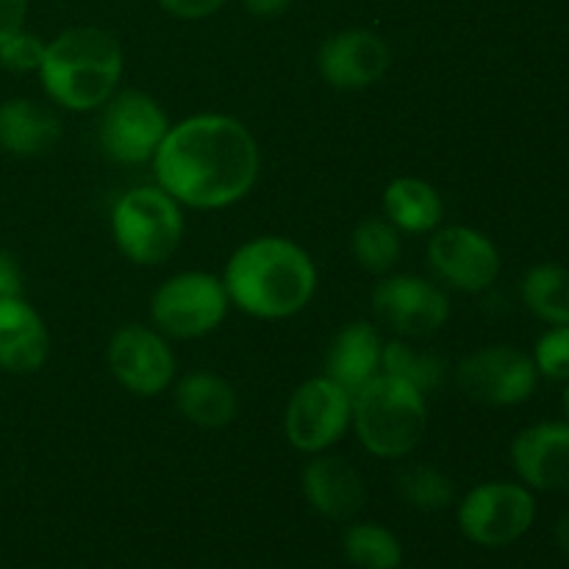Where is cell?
<instances>
[{"mask_svg":"<svg viewBox=\"0 0 569 569\" xmlns=\"http://www.w3.org/2000/svg\"><path fill=\"white\" fill-rule=\"evenodd\" d=\"M150 164L159 187L178 203L220 211L253 192L261 148L242 120L203 111L172 122Z\"/></svg>","mask_w":569,"mask_h":569,"instance_id":"obj_1","label":"cell"},{"mask_svg":"<svg viewBox=\"0 0 569 569\" xmlns=\"http://www.w3.org/2000/svg\"><path fill=\"white\" fill-rule=\"evenodd\" d=\"M317 267L303 244L287 237H256L228 259L222 283L231 306L256 320H289L311 303Z\"/></svg>","mask_w":569,"mask_h":569,"instance_id":"obj_2","label":"cell"},{"mask_svg":"<svg viewBox=\"0 0 569 569\" xmlns=\"http://www.w3.org/2000/svg\"><path fill=\"white\" fill-rule=\"evenodd\" d=\"M126 53L120 39L100 26H72L44 44L39 78L56 106L94 111L120 89Z\"/></svg>","mask_w":569,"mask_h":569,"instance_id":"obj_3","label":"cell"},{"mask_svg":"<svg viewBox=\"0 0 569 569\" xmlns=\"http://www.w3.org/2000/svg\"><path fill=\"white\" fill-rule=\"evenodd\" d=\"M350 426L370 456L406 459L428 431V398L411 383L381 372L353 395Z\"/></svg>","mask_w":569,"mask_h":569,"instance_id":"obj_4","label":"cell"},{"mask_svg":"<svg viewBox=\"0 0 569 569\" xmlns=\"http://www.w3.org/2000/svg\"><path fill=\"white\" fill-rule=\"evenodd\" d=\"M183 206L159 183L133 187L111 206V237L139 267L164 264L183 239Z\"/></svg>","mask_w":569,"mask_h":569,"instance_id":"obj_5","label":"cell"},{"mask_svg":"<svg viewBox=\"0 0 569 569\" xmlns=\"http://www.w3.org/2000/svg\"><path fill=\"white\" fill-rule=\"evenodd\" d=\"M231 298L214 272L187 270L159 283L150 298V320L164 337L200 339L222 326Z\"/></svg>","mask_w":569,"mask_h":569,"instance_id":"obj_6","label":"cell"},{"mask_svg":"<svg viewBox=\"0 0 569 569\" xmlns=\"http://www.w3.org/2000/svg\"><path fill=\"white\" fill-rule=\"evenodd\" d=\"M164 106L142 89H117L103 106L98 120V144L111 161L139 167L153 161L156 150L170 131Z\"/></svg>","mask_w":569,"mask_h":569,"instance_id":"obj_7","label":"cell"},{"mask_svg":"<svg viewBox=\"0 0 569 569\" xmlns=\"http://www.w3.org/2000/svg\"><path fill=\"white\" fill-rule=\"evenodd\" d=\"M537 520V500L526 483L489 481L470 489L459 506V528L481 548H506L526 537Z\"/></svg>","mask_w":569,"mask_h":569,"instance_id":"obj_8","label":"cell"},{"mask_svg":"<svg viewBox=\"0 0 569 569\" xmlns=\"http://www.w3.org/2000/svg\"><path fill=\"white\" fill-rule=\"evenodd\" d=\"M353 420V398L328 376L309 378L289 398L283 411V433L303 456L331 450L348 433Z\"/></svg>","mask_w":569,"mask_h":569,"instance_id":"obj_9","label":"cell"},{"mask_svg":"<svg viewBox=\"0 0 569 569\" xmlns=\"http://www.w3.org/2000/svg\"><path fill=\"white\" fill-rule=\"evenodd\" d=\"M453 376L467 398L481 406H495V409L526 403L539 381L531 356L511 345H489V348L472 350L459 361Z\"/></svg>","mask_w":569,"mask_h":569,"instance_id":"obj_10","label":"cell"},{"mask_svg":"<svg viewBox=\"0 0 569 569\" xmlns=\"http://www.w3.org/2000/svg\"><path fill=\"white\" fill-rule=\"evenodd\" d=\"M106 365L114 381L137 398L167 392L176 378V356L159 328L126 322L117 328L106 348Z\"/></svg>","mask_w":569,"mask_h":569,"instance_id":"obj_11","label":"cell"},{"mask_svg":"<svg viewBox=\"0 0 569 569\" xmlns=\"http://www.w3.org/2000/svg\"><path fill=\"white\" fill-rule=\"evenodd\" d=\"M370 303L376 320L400 339L433 337L450 320V300L445 289L411 272L383 278L372 289Z\"/></svg>","mask_w":569,"mask_h":569,"instance_id":"obj_12","label":"cell"},{"mask_svg":"<svg viewBox=\"0 0 569 569\" xmlns=\"http://www.w3.org/2000/svg\"><path fill=\"white\" fill-rule=\"evenodd\" d=\"M428 264L439 281L467 295H481L500 278V250L470 226H439L428 233Z\"/></svg>","mask_w":569,"mask_h":569,"instance_id":"obj_13","label":"cell"},{"mask_svg":"<svg viewBox=\"0 0 569 569\" xmlns=\"http://www.w3.org/2000/svg\"><path fill=\"white\" fill-rule=\"evenodd\" d=\"M392 67V48L370 28H345L331 33L317 50V72L342 92H359L381 81Z\"/></svg>","mask_w":569,"mask_h":569,"instance_id":"obj_14","label":"cell"},{"mask_svg":"<svg viewBox=\"0 0 569 569\" xmlns=\"http://www.w3.org/2000/svg\"><path fill=\"white\" fill-rule=\"evenodd\" d=\"M511 465L528 489L569 492V420L537 422L517 433Z\"/></svg>","mask_w":569,"mask_h":569,"instance_id":"obj_15","label":"cell"},{"mask_svg":"<svg viewBox=\"0 0 569 569\" xmlns=\"http://www.w3.org/2000/svg\"><path fill=\"white\" fill-rule=\"evenodd\" d=\"M303 495L317 515L333 522L353 520L367 503V487L361 472L342 456L317 453L300 472Z\"/></svg>","mask_w":569,"mask_h":569,"instance_id":"obj_16","label":"cell"},{"mask_svg":"<svg viewBox=\"0 0 569 569\" xmlns=\"http://www.w3.org/2000/svg\"><path fill=\"white\" fill-rule=\"evenodd\" d=\"M50 356V331L22 295L0 298V370L31 376Z\"/></svg>","mask_w":569,"mask_h":569,"instance_id":"obj_17","label":"cell"},{"mask_svg":"<svg viewBox=\"0 0 569 569\" xmlns=\"http://www.w3.org/2000/svg\"><path fill=\"white\" fill-rule=\"evenodd\" d=\"M383 339L370 320H353L337 331L326 350V372L353 398L361 387L381 376Z\"/></svg>","mask_w":569,"mask_h":569,"instance_id":"obj_18","label":"cell"},{"mask_svg":"<svg viewBox=\"0 0 569 569\" xmlns=\"http://www.w3.org/2000/svg\"><path fill=\"white\" fill-rule=\"evenodd\" d=\"M61 139V120L48 106L31 98H9L0 103V150L17 159L50 153Z\"/></svg>","mask_w":569,"mask_h":569,"instance_id":"obj_19","label":"cell"},{"mask_svg":"<svg viewBox=\"0 0 569 569\" xmlns=\"http://www.w3.org/2000/svg\"><path fill=\"white\" fill-rule=\"evenodd\" d=\"M176 406L183 420L206 431L231 426L239 415L237 389L211 370L187 372L176 383Z\"/></svg>","mask_w":569,"mask_h":569,"instance_id":"obj_20","label":"cell"},{"mask_svg":"<svg viewBox=\"0 0 569 569\" xmlns=\"http://www.w3.org/2000/svg\"><path fill=\"white\" fill-rule=\"evenodd\" d=\"M383 217L400 233H433L445 220V200L433 183L417 176H400L383 189Z\"/></svg>","mask_w":569,"mask_h":569,"instance_id":"obj_21","label":"cell"},{"mask_svg":"<svg viewBox=\"0 0 569 569\" xmlns=\"http://www.w3.org/2000/svg\"><path fill=\"white\" fill-rule=\"evenodd\" d=\"M381 372L383 376H392L398 381L411 383L415 389H420L422 395H431L448 381V361L439 353L431 350H420L411 345V339H392V342H383V356H381Z\"/></svg>","mask_w":569,"mask_h":569,"instance_id":"obj_22","label":"cell"},{"mask_svg":"<svg viewBox=\"0 0 569 569\" xmlns=\"http://www.w3.org/2000/svg\"><path fill=\"white\" fill-rule=\"evenodd\" d=\"M522 303L548 326H569V270L553 261L533 264L522 278Z\"/></svg>","mask_w":569,"mask_h":569,"instance_id":"obj_23","label":"cell"},{"mask_svg":"<svg viewBox=\"0 0 569 569\" xmlns=\"http://www.w3.org/2000/svg\"><path fill=\"white\" fill-rule=\"evenodd\" d=\"M350 253L361 270L372 276H389L403 253V239L387 217H365L350 233Z\"/></svg>","mask_w":569,"mask_h":569,"instance_id":"obj_24","label":"cell"},{"mask_svg":"<svg viewBox=\"0 0 569 569\" xmlns=\"http://www.w3.org/2000/svg\"><path fill=\"white\" fill-rule=\"evenodd\" d=\"M345 559L359 569H398L403 548L389 528L378 522H353L342 537Z\"/></svg>","mask_w":569,"mask_h":569,"instance_id":"obj_25","label":"cell"},{"mask_svg":"<svg viewBox=\"0 0 569 569\" xmlns=\"http://www.w3.org/2000/svg\"><path fill=\"white\" fill-rule=\"evenodd\" d=\"M395 489L403 503L420 511H442L456 500L453 478L431 465L403 467L395 478Z\"/></svg>","mask_w":569,"mask_h":569,"instance_id":"obj_26","label":"cell"},{"mask_svg":"<svg viewBox=\"0 0 569 569\" xmlns=\"http://www.w3.org/2000/svg\"><path fill=\"white\" fill-rule=\"evenodd\" d=\"M537 372L553 381H569V326H553L533 345Z\"/></svg>","mask_w":569,"mask_h":569,"instance_id":"obj_27","label":"cell"},{"mask_svg":"<svg viewBox=\"0 0 569 569\" xmlns=\"http://www.w3.org/2000/svg\"><path fill=\"white\" fill-rule=\"evenodd\" d=\"M44 39H39L37 33H31L28 28H20L17 33H11L9 39L0 42V67L9 72H39L44 59Z\"/></svg>","mask_w":569,"mask_h":569,"instance_id":"obj_28","label":"cell"},{"mask_svg":"<svg viewBox=\"0 0 569 569\" xmlns=\"http://www.w3.org/2000/svg\"><path fill=\"white\" fill-rule=\"evenodd\" d=\"M156 3L176 20H206L217 14L228 0H156Z\"/></svg>","mask_w":569,"mask_h":569,"instance_id":"obj_29","label":"cell"},{"mask_svg":"<svg viewBox=\"0 0 569 569\" xmlns=\"http://www.w3.org/2000/svg\"><path fill=\"white\" fill-rule=\"evenodd\" d=\"M22 295V267L9 250L0 248V298Z\"/></svg>","mask_w":569,"mask_h":569,"instance_id":"obj_30","label":"cell"},{"mask_svg":"<svg viewBox=\"0 0 569 569\" xmlns=\"http://www.w3.org/2000/svg\"><path fill=\"white\" fill-rule=\"evenodd\" d=\"M28 0H0V42L26 28Z\"/></svg>","mask_w":569,"mask_h":569,"instance_id":"obj_31","label":"cell"},{"mask_svg":"<svg viewBox=\"0 0 569 569\" xmlns=\"http://www.w3.org/2000/svg\"><path fill=\"white\" fill-rule=\"evenodd\" d=\"M242 3L259 20H272V17H281L283 11L292 9L295 0H242Z\"/></svg>","mask_w":569,"mask_h":569,"instance_id":"obj_32","label":"cell"},{"mask_svg":"<svg viewBox=\"0 0 569 569\" xmlns=\"http://www.w3.org/2000/svg\"><path fill=\"white\" fill-rule=\"evenodd\" d=\"M556 542H559V548L569 556V515H565L556 522Z\"/></svg>","mask_w":569,"mask_h":569,"instance_id":"obj_33","label":"cell"},{"mask_svg":"<svg viewBox=\"0 0 569 569\" xmlns=\"http://www.w3.org/2000/svg\"><path fill=\"white\" fill-rule=\"evenodd\" d=\"M561 406H565V415H567V420H569V381H567V387H565V395H561Z\"/></svg>","mask_w":569,"mask_h":569,"instance_id":"obj_34","label":"cell"}]
</instances>
